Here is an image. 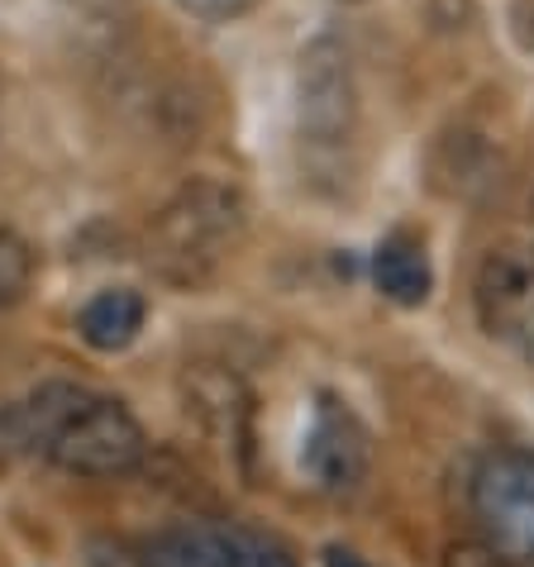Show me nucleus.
<instances>
[{"label":"nucleus","mask_w":534,"mask_h":567,"mask_svg":"<svg viewBox=\"0 0 534 567\" xmlns=\"http://www.w3.org/2000/svg\"><path fill=\"white\" fill-rule=\"evenodd\" d=\"M0 449L43 458L68 477L115 482L144 467L148 434L120 396L76 382H43L0 411Z\"/></svg>","instance_id":"1"},{"label":"nucleus","mask_w":534,"mask_h":567,"mask_svg":"<svg viewBox=\"0 0 534 567\" xmlns=\"http://www.w3.org/2000/svg\"><path fill=\"white\" fill-rule=\"evenodd\" d=\"M248 234V196L234 182L192 177L144 229L148 267L172 287H206Z\"/></svg>","instance_id":"2"},{"label":"nucleus","mask_w":534,"mask_h":567,"mask_svg":"<svg viewBox=\"0 0 534 567\" xmlns=\"http://www.w3.org/2000/svg\"><path fill=\"white\" fill-rule=\"evenodd\" d=\"M468 515L486 548L534 567V449H486L468 472Z\"/></svg>","instance_id":"3"},{"label":"nucleus","mask_w":534,"mask_h":567,"mask_svg":"<svg viewBox=\"0 0 534 567\" xmlns=\"http://www.w3.org/2000/svg\"><path fill=\"white\" fill-rule=\"evenodd\" d=\"M358 134V86L343 43L316 39L296 68V138L310 157H339Z\"/></svg>","instance_id":"4"},{"label":"nucleus","mask_w":534,"mask_h":567,"mask_svg":"<svg viewBox=\"0 0 534 567\" xmlns=\"http://www.w3.org/2000/svg\"><path fill=\"white\" fill-rule=\"evenodd\" d=\"M138 567H301L291 548L239 519H186L138 544Z\"/></svg>","instance_id":"5"},{"label":"nucleus","mask_w":534,"mask_h":567,"mask_svg":"<svg viewBox=\"0 0 534 567\" xmlns=\"http://www.w3.org/2000/svg\"><path fill=\"white\" fill-rule=\"evenodd\" d=\"M301 472L329 501H349L372 477V434L358 411L335 391H320L301 439Z\"/></svg>","instance_id":"6"},{"label":"nucleus","mask_w":534,"mask_h":567,"mask_svg":"<svg viewBox=\"0 0 534 567\" xmlns=\"http://www.w3.org/2000/svg\"><path fill=\"white\" fill-rule=\"evenodd\" d=\"M473 306L486 339L506 343L534 362V254L525 248H492L477 267Z\"/></svg>","instance_id":"7"},{"label":"nucleus","mask_w":534,"mask_h":567,"mask_svg":"<svg viewBox=\"0 0 534 567\" xmlns=\"http://www.w3.org/2000/svg\"><path fill=\"white\" fill-rule=\"evenodd\" d=\"M182 401L186 420L201 430V439L234 467H248L254 453V396L234 372L201 362L182 377Z\"/></svg>","instance_id":"8"},{"label":"nucleus","mask_w":534,"mask_h":567,"mask_svg":"<svg viewBox=\"0 0 534 567\" xmlns=\"http://www.w3.org/2000/svg\"><path fill=\"white\" fill-rule=\"evenodd\" d=\"M372 287L382 291V301L401 306V310L425 306L434 291V262H430L425 234L391 229L387 239L372 248Z\"/></svg>","instance_id":"9"},{"label":"nucleus","mask_w":534,"mask_h":567,"mask_svg":"<svg viewBox=\"0 0 534 567\" xmlns=\"http://www.w3.org/2000/svg\"><path fill=\"white\" fill-rule=\"evenodd\" d=\"M144 324H148V301L134 287H105L86 296L82 310H76V339L96 353H124L144 334Z\"/></svg>","instance_id":"10"},{"label":"nucleus","mask_w":534,"mask_h":567,"mask_svg":"<svg viewBox=\"0 0 534 567\" xmlns=\"http://www.w3.org/2000/svg\"><path fill=\"white\" fill-rule=\"evenodd\" d=\"M34 272H39L34 248H29L14 229H0V310L24 301L29 287H34Z\"/></svg>","instance_id":"11"},{"label":"nucleus","mask_w":534,"mask_h":567,"mask_svg":"<svg viewBox=\"0 0 534 567\" xmlns=\"http://www.w3.org/2000/svg\"><path fill=\"white\" fill-rule=\"evenodd\" d=\"M177 6L201 24H234L258 10V0H177Z\"/></svg>","instance_id":"12"},{"label":"nucleus","mask_w":534,"mask_h":567,"mask_svg":"<svg viewBox=\"0 0 534 567\" xmlns=\"http://www.w3.org/2000/svg\"><path fill=\"white\" fill-rule=\"evenodd\" d=\"M444 567H525V563L496 554V548H486L482 539H463V544H449Z\"/></svg>","instance_id":"13"},{"label":"nucleus","mask_w":534,"mask_h":567,"mask_svg":"<svg viewBox=\"0 0 534 567\" xmlns=\"http://www.w3.org/2000/svg\"><path fill=\"white\" fill-rule=\"evenodd\" d=\"M320 558H325V567H372L363 554H358V548H343V544H329Z\"/></svg>","instance_id":"14"}]
</instances>
